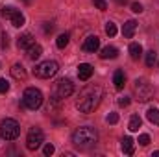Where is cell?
<instances>
[{
  "mask_svg": "<svg viewBox=\"0 0 159 157\" xmlns=\"http://www.w3.org/2000/svg\"><path fill=\"white\" fill-rule=\"evenodd\" d=\"M102 98H104V91H102L100 85H94V83H93V85H87V87L80 92L76 107L80 109V113L89 115V113H93V111L100 105Z\"/></svg>",
  "mask_w": 159,
  "mask_h": 157,
  "instance_id": "6da1fadb",
  "label": "cell"
},
{
  "mask_svg": "<svg viewBox=\"0 0 159 157\" xmlns=\"http://www.w3.org/2000/svg\"><path fill=\"white\" fill-rule=\"evenodd\" d=\"M72 142L81 150L93 148L98 142V131L94 128H91V126H81L72 133Z\"/></svg>",
  "mask_w": 159,
  "mask_h": 157,
  "instance_id": "7a4b0ae2",
  "label": "cell"
},
{
  "mask_svg": "<svg viewBox=\"0 0 159 157\" xmlns=\"http://www.w3.org/2000/svg\"><path fill=\"white\" fill-rule=\"evenodd\" d=\"M133 94H135V98L139 102H150L152 96H154V87H152V83L146 78H139V79H135Z\"/></svg>",
  "mask_w": 159,
  "mask_h": 157,
  "instance_id": "3957f363",
  "label": "cell"
},
{
  "mask_svg": "<svg viewBox=\"0 0 159 157\" xmlns=\"http://www.w3.org/2000/svg\"><path fill=\"white\" fill-rule=\"evenodd\" d=\"M22 105L30 111H35L43 105V92L35 87H28L22 94Z\"/></svg>",
  "mask_w": 159,
  "mask_h": 157,
  "instance_id": "277c9868",
  "label": "cell"
},
{
  "mask_svg": "<svg viewBox=\"0 0 159 157\" xmlns=\"http://www.w3.org/2000/svg\"><path fill=\"white\" fill-rule=\"evenodd\" d=\"M20 133V126L17 120L13 118H6L0 122V137L6 139V141H15Z\"/></svg>",
  "mask_w": 159,
  "mask_h": 157,
  "instance_id": "5b68a950",
  "label": "cell"
},
{
  "mask_svg": "<svg viewBox=\"0 0 159 157\" xmlns=\"http://www.w3.org/2000/svg\"><path fill=\"white\" fill-rule=\"evenodd\" d=\"M57 70H59V65L56 61H52V59H46V61H41L39 65L34 69V74L41 79H48L52 76H56Z\"/></svg>",
  "mask_w": 159,
  "mask_h": 157,
  "instance_id": "8992f818",
  "label": "cell"
},
{
  "mask_svg": "<svg viewBox=\"0 0 159 157\" xmlns=\"http://www.w3.org/2000/svg\"><path fill=\"white\" fill-rule=\"evenodd\" d=\"M43 141H44L43 129L37 128V126L30 128V131H28V135H26V148H28L30 152H35L41 144H43Z\"/></svg>",
  "mask_w": 159,
  "mask_h": 157,
  "instance_id": "52a82bcc",
  "label": "cell"
},
{
  "mask_svg": "<svg viewBox=\"0 0 159 157\" xmlns=\"http://www.w3.org/2000/svg\"><path fill=\"white\" fill-rule=\"evenodd\" d=\"M74 92V83L70 81V79L67 78H61L59 81H56V85H54V96H57L59 100H65V98H69L70 94Z\"/></svg>",
  "mask_w": 159,
  "mask_h": 157,
  "instance_id": "ba28073f",
  "label": "cell"
},
{
  "mask_svg": "<svg viewBox=\"0 0 159 157\" xmlns=\"http://www.w3.org/2000/svg\"><path fill=\"white\" fill-rule=\"evenodd\" d=\"M2 17H6V19H9L11 20V24L15 26V28H20L22 24H24V15L19 11V9H15V7H11V6H6V7H2Z\"/></svg>",
  "mask_w": 159,
  "mask_h": 157,
  "instance_id": "9c48e42d",
  "label": "cell"
},
{
  "mask_svg": "<svg viewBox=\"0 0 159 157\" xmlns=\"http://www.w3.org/2000/svg\"><path fill=\"white\" fill-rule=\"evenodd\" d=\"M81 48H83V52H96L98 48H100V39L96 37V35H89L87 39L83 41V44H81Z\"/></svg>",
  "mask_w": 159,
  "mask_h": 157,
  "instance_id": "30bf717a",
  "label": "cell"
},
{
  "mask_svg": "<svg viewBox=\"0 0 159 157\" xmlns=\"http://www.w3.org/2000/svg\"><path fill=\"white\" fill-rule=\"evenodd\" d=\"M34 43H35V39H34L32 34H22V35L17 39V46H19L20 50H28Z\"/></svg>",
  "mask_w": 159,
  "mask_h": 157,
  "instance_id": "8fae6325",
  "label": "cell"
},
{
  "mask_svg": "<svg viewBox=\"0 0 159 157\" xmlns=\"http://www.w3.org/2000/svg\"><path fill=\"white\" fill-rule=\"evenodd\" d=\"M93 76V67L89 65V63H80L78 67V78L81 81H87V79Z\"/></svg>",
  "mask_w": 159,
  "mask_h": 157,
  "instance_id": "7c38bea8",
  "label": "cell"
},
{
  "mask_svg": "<svg viewBox=\"0 0 159 157\" xmlns=\"http://www.w3.org/2000/svg\"><path fill=\"white\" fill-rule=\"evenodd\" d=\"M11 76L15 79H19V81H24L26 76H28V72H26V69H24L20 63H15V65L11 67Z\"/></svg>",
  "mask_w": 159,
  "mask_h": 157,
  "instance_id": "4fadbf2b",
  "label": "cell"
},
{
  "mask_svg": "<svg viewBox=\"0 0 159 157\" xmlns=\"http://www.w3.org/2000/svg\"><path fill=\"white\" fill-rule=\"evenodd\" d=\"M135 32H137V22H135V20H128V22L124 24V28H122V35H124L126 39H131V37L135 35Z\"/></svg>",
  "mask_w": 159,
  "mask_h": 157,
  "instance_id": "5bb4252c",
  "label": "cell"
},
{
  "mask_svg": "<svg viewBox=\"0 0 159 157\" xmlns=\"http://www.w3.org/2000/svg\"><path fill=\"white\" fill-rule=\"evenodd\" d=\"M117 56H119V48H115V46H104L100 52L102 59H115Z\"/></svg>",
  "mask_w": 159,
  "mask_h": 157,
  "instance_id": "9a60e30c",
  "label": "cell"
},
{
  "mask_svg": "<svg viewBox=\"0 0 159 157\" xmlns=\"http://www.w3.org/2000/svg\"><path fill=\"white\" fill-rule=\"evenodd\" d=\"M120 146H122V152H124L126 155H131L133 150H135V146H133V139H131V137H124Z\"/></svg>",
  "mask_w": 159,
  "mask_h": 157,
  "instance_id": "2e32d148",
  "label": "cell"
},
{
  "mask_svg": "<svg viewBox=\"0 0 159 157\" xmlns=\"http://www.w3.org/2000/svg\"><path fill=\"white\" fill-rule=\"evenodd\" d=\"M41 54H43V46L41 44H32L30 48H28V57L32 59V61H35V59H39L41 57Z\"/></svg>",
  "mask_w": 159,
  "mask_h": 157,
  "instance_id": "e0dca14e",
  "label": "cell"
},
{
  "mask_svg": "<svg viewBox=\"0 0 159 157\" xmlns=\"http://www.w3.org/2000/svg\"><path fill=\"white\" fill-rule=\"evenodd\" d=\"M129 56H131L133 59H139V57L143 56V46H141L139 43H131V44H129Z\"/></svg>",
  "mask_w": 159,
  "mask_h": 157,
  "instance_id": "ac0fdd59",
  "label": "cell"
},
{
  "mask_svg": "<svg viewBox=\"0 0 159 157\" xmlns=\"http://www.w3.org/2000/svg\"><path fill=\"white\" fill-rule=\"evenodd\" d=\"M146 118H148L152 124L159 126V109L157 107H150V109L146 111Z\"/></svg>",
  "mask_w": 159,
  "mask_h": 157,
  "instance_id": "d6986e66",
  "label": "cell"
},
{
  "mask_svg": "<svg viewBox=\"0 0 159 157\" xmlns=\"http://www.w3.org/2000/svg\"><path fill=\"white\" fill-rule=\"evenodd\" d=\"M113 83H115V89H117V91L124 89V72H122V70H117V72H115Z\"/></svg>",
  "mask_w": 159,
  "mask_h": 157,
  "instance_id": "ffe728a7",
  "label": "cell"
},
{
  "mask_svg": "<svg viewBox=\"0 0 159 157\" xmlns=\"http://www.w3.org/2000/svg\"><path fill=\"white\" fill-rule=\"evenodd\" d=\"M139 128H141V117H139V115H133V117L129 118L128 129H129V131H139Z\"/></svg>",
  "mask_w": 159,
  "mask_h": 157,
  "instance_id": "44dd1931",
  "label": "cell"
},
{
  "mask_svg": "<svg viewBox=\"0 0 159 157\" xmlns=\"http://www.w3.org/2000/svg\"><path fill=\"white\" fill-rule=\"evenodd\" d=\"M69 34H61L59 37H57V41H56V44H57V48H65L67 44H69Z\"/></svg>",
  "mask_w": 159,
  "mask_h": 157,
  "instance_id": "7402d4cb",
  "label": "cell"
},
{
  "mask_svg": "<svg viewBox=\"0 0 159 157\" xmlns=\"http://www.w3.org/2000/svg\"><path fill=\"white\" fill-rule=\"evenodd\" d=\"M106 34H107L109 37H115V35H117V26H115V22H106Z\"/></svg>",
  "mask_w": 159,
  "mask_h": 157,
  "instance_id": "603a6c76",
  "label": "cell"
},
{
  "mask_svg": "<svg viewBox=\"0 0 159 157\" xmlns=\"http://www.w3.org/2000/svg\"><path fill=\"white\" fill-rule=\"evenodd\" d=\"M154 63H156V52L150 50V52H146V65L148 67H154Z\"/></svg>",
  "mask_w": 159,
  "mask_h": 157,
  "instance_id": "cb8c5ba5",
  "label": "cell"
},
{
  "mask_svg": "<svg viewBox=\"0 0 159 157\" xmlns=\"http://www.w3.org/2000/svg\"><path fill=\"white\" fill-rule=\"evenodd\" d=\"M139 144H141V146H148V144H150V135H148V133L139 135Z\"/></svg>",
  "mask_w": 159,
  "mask_h": 157,
  "instance_id": "d4e9b609",
  "label": "cell"
},
{
  "mask_svg": "<svg viewBox=\"0 0 159 157\" xmlns=\"http://www.w3.org/2000/svg\"><path fill=\"white\" fill-rule=\"evenodd\" d=\"M93 4H94L100 11H106V9H107V2H106V0H93Z\"/></svg>",
  "mask_w": 159,
  "mask_h": 157,
  "instance_id": "484cf974",
  "label": "cell"
},
{
  "mask_svg": "<svg viewBox=\"0 0 159 157\" xmlns=\"http://www.w3.org/2000/svg\"><path fill=\"white\" fill-rule=\"evenodd\" d=\"M7 91H9V81L4 79V78H0V94H2V92H7Z\"/></svg>",
  "mask_w": 159,
  "mask_h": 157,
  "instance_id": "4316f807",
  "label": "cell"
},
{
  "mask_svg": "<svg viewBox=\"0 0 159 157\" xmlns=\"http://www.w3.org/2000/svg\"><path fill=\"white\" fill-rule=\"evenodd\" d=\"M0 46H2L4 50H6V48L9 46V35H7L6 32H2V43H0Z\"/></svg>",
  "mask_w": 159,
  "mask_h": 157,
  "instance_id": "83f0119b",
  "label": "cell"
},
{
  "mask_svg": "<svg viewBox=\"0 0 159 157\" xmlns=\"http://www.w3.org/2000/svg\"><path fill=\"white\" fill-rule=\"evenodd\" d=\"M43 152H44V155H52V154L56 152V148H54V144L48 142V144H44V150H43Z\"/></svg>",
  "mask_w": 159,
  "mask_h": 157,
  "instance_id": "f1b7e54d",
  "label": "cell"
},
{
  "mask_svg": "<svg viewBox=\"0 0 159 157\" xmlns=\"http://www.w3.org/2000/svg\"><path fill=\"white\" fill-rule=\"evenodd\" d=\"M129 102H131V100H129L128 96H120V98H119V105H120V107H128V105H129Z\"/></svg>",
  "mask_w": 159,
  "mask_h": 157,
  "instance_id": "f546056e",
  "label": "cell"
},
{
  "mask_svg": "<svg viewBox=\"0 0 159 157\" xmlns=\"http://www.w3.org/2000/svg\"><path fill=\"white\" fill-rule=\"evenodd\" d=\"M131 11H133V13H143V6H141L139 2H133V4H131Z\"/></svg>",
  "mask_w": 159,
  "mask_h": 157,
  "instance_id": "4dcf8cb0",
  "label": "cell"
},
{
  "mask_svg": "<svg viewBox=\"0 0 159 157\" xmlns=\"http://www.w3.org/2000/svg\"><path fill=\"white\" fill-rule=\"evenodd\" d=\"M107 122H109V124H117V122H119V115H117V113H109V115H107Z\"/></svg>",
  "mask_w": 159,
  "mask_h": 157,
  "instance_id": "1f68e13d",
  "label": "cell"
},
{
  "mask_svg": "<svg viewBox=\"0 0 159 157\" xmlns=\"http://www.w3.org/2000/svg\"><path fill=\"white\" fill-rule=\"evenodd\" d=\"M52 32H54V24H52V22H46V24H44V34L48 35V34H52Z\"/></svg>",
  "mask_w": 159,
  "mask_h": 157,
  "instance_id": "d6a6232c",
  "label": "cell"
},
{
  "mask_svg": "<svg viewBox=\"0 0 159 157\" xmlns=\"http://www.w3.org/2000/svg\"><path fill=\"white\" fill-rule=\"evenodd\" d=\"M115 2H117V4H120V6H124V4H126L128 0H115Z\"/></svg>",
  "mask_w": 159,
  "mask_h": 157,
  "instance_id": "836d02e7",
  "label": "cell"
},
{
  "mask_svg": "<svg viewBox=\"0 0 159 157\" xmlns=\"http://www.w3.org/2000/svg\"><path fill=\"white\" fill-rule=\"evenodd\" d=\"M26 2H30V0H26Z\"/></svg>",
  "mask_w": 159,
  "mask_h": 157,
  "instance_id": "e575fe53",
  "label": "cell"
}]
</instances>
